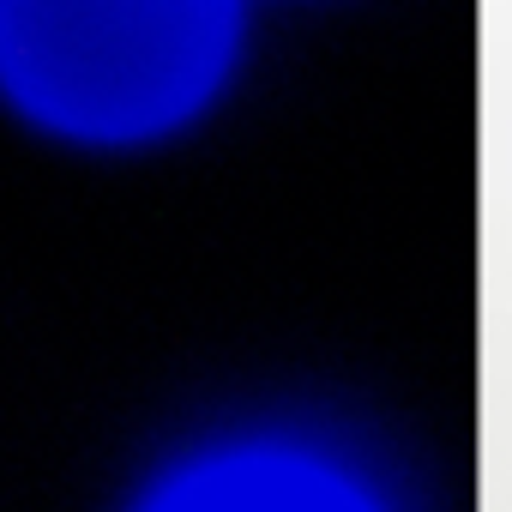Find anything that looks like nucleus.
I'll return each mask as SVG.
<instances>
[{"instance_id":"nucleus-1","label":"nucleus","mask_w":512,"mask_h":512,"mask_svg":"<svg viewBox=\"0 0 512 512\" xmlns=\"http://www.w3.org/2000/svg\"><path fill=\"white\" fill-rule=\"evenodd\" d=\"M235 19L241 0H0V79L49 127L145 139L217 91Z\"/></svg>"},{"instance_id":"nucleus-2","label":"nucleus","mask_w":512,"mask_h":512,"mask_svg":"<svg viewBox=\"0 0 512 512\" xmlns=\"http://www.w3.org/2000/svg\"><path fill=\"white\" fill-rule=\"evenodd\" d=\"M145 512H386L380 494L326 452L241 446L181 470Z\"/></svg>"}]
</instances>
